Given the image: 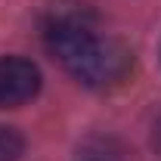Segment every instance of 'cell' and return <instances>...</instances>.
<instances>
[{"instance_id":"obj_3","label":"cell","mask_w":161,"mask_h":161,"mask_svg":"<svg viewBox=\"0 0 161 161\" xmlns=\"http://www.w3.org/2000/svg\"><path fill=\"white\" fill-rule=\"evenodd\" d=\"M25 152V140L19 130L0 124V161H19Z\"/></svg>"},{"instance_id":"obj_2","label":"cell","mask_w":161,"mask_h":161,"mask_svg":"<svg viewBox=\"0 0 161 161\" xmlns=\"http://www.w3.org/2000/svg\"><path fill=\"white\" fill-rule=\"evenodd\" d=\"M40 90V68L22 56L0 59V108H16L37 96Z\"/></svg>"},{"instance_id":"obj_1","label":"cell","mask_w":161,"mask_h":161,"mask_svg":"<svg viewBox=\"0 0 161 161\" xmlns=\"http://www.w3.org/2000/svg\"><path fill=\"white\" fill-rule=\"evenodd\" d=\"M47 47L87 87H108L127 78L130 53L118 40L99 37L80 19H56L47 31Z\"/></svg>"},{"instance_id":"obj_4","label":"cell","mask_w":161,"mask_h":161,"mask_svg":"<svg viewBox=\"0 0 161 161\" xmlns=\"http://www.w3.org/2000/svg\"><path fill=\"white\" fill-rule=\"evenodd\" d=\"M155 146H158V152H161V118H158V124H155Z\"/></svg>"}]
</instances>
